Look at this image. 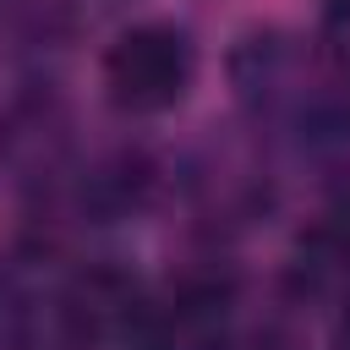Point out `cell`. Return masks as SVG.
<instances>
[{
	"mask_svg": "<svg viewBox=\"0 0 350 350\" xmlns=\"http://www.w3.org/2000/svg\"><path fill=\"white\" fill-rule=\"evenodd\" d=\"M197 77V49L175 22H137L115 33L104 49V88L109 104L126 115H164L186 98Z\"/></svg>",
	"mask_w": 350,
	"mask_h": 350,
	"instance_id": "6da1fadb",
	"label": "cell"
},
{
	"mask_svg": "<svg viewBox=\"0 0 350 350\" xmlns=\"http://www.w3.org/2000/svg\"><path fill=\"white\" fill-rule=\"evenodd\" d=\"M224 290L219 284H186L164 306H148L131 345L137 350H224Z\"/></svg>",
	"mask_w": 350,
	"mask_h": 350,
	"instance_id": "7a4b0ae2",
	"label": "cell"
},
{
	"mask_svg": "<svg viewBox=\"0 0 350 350\" xmlns=\"http://www.w3.org/2000/svg\"><path fill=\"white\" fill-rule=\"evenodd\" d=\"M142 312L148 306L137 295V279H126L115 268H88L66 290V323L82 339H131Z\"/></svg>",
	"mask_w": 350,
	"mask_h": 350,
	"instance_id": "3957f363",
	"label": "cell"
},
{
	"mask_svg": "<svg viewBox=\"0 0 350 350\" xmlns=\"http://www.w3.org/2000/svg\"><path fill=\"white\" fill-rule=\"evenodd\" d=\"M317 44H323L328 66H334L339 77H350V0H328V5H323Z\"/></svg>",
	"mask_w": 350,
	"mask_h": 350,
	"instance_id": "277c9868",
	"label": "cell"
},
{
	"mask_svg": "<svg viewBox=\"0 0 350 350\" xmlns=\"http://www.w3.org/2000/svg\"><path fill=\"white\" fill-rule=\"evenodd\" d=\"M345 350H350V312H345Z\"/></svg>",
	"mask_w": 350,
	"mask_h": 350,
	"instance_id": "5b68a950",
	"label": "cell"
}]
</instances>
